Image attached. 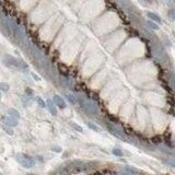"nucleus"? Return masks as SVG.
Wrapping results in <instances>:
<instances>
[{
  "label": "nucleus",
  "instance_id": "1",
  "mask_svg": "<svg viewBox=\"0 0 175 175\" xmlns=\"http://www.w3.org/2000/svg\"><path fill=\"white\" fill-rule=\"evenodd\" d=\"M15 160L18 161L19 163L25 168H31L35 164L34 159L31 158L30 155H26V154H24V153H18L17 157H15Z\"/></svg>",
  "mask_w": 175,
  "mask_h": 175
},
{
  "label": "nucleus",
  "instance_id": "2",
  "mask_svg": "<svg viewBox=\"0 0 175 175\" xmlns=\"http://www.w3.org/2000/svg\"><path fill=\"white\" fill-rule=\"evenodd\" d=\"M107 130L111 132L112 135H114L115 137H117V138H121V139H125V135L123 134V131H121L119 129H117L116 127L112 125H107Z\"/></svg>",
  "mask_w": 175,
  "mask_h": 175
},
{
  "label": "nucleus",
  "instance_id": "3",
  "mask_svg": "<svg viewBox=\"0 0 175 175\" xmlns=\"http://www.w3.org/2000/svg\"><path fill=\"white\" fill-rule=\"evenodd\" d=\"M86 112L89 113V114L91 115H99V108H97V106L95 105L94 103H92V102H86Z\"/></svg>",
  "mask_w": 175,
  "mask_h": 175
},
{
  "label": "nucleus",
  "instance_id": "4",
  "mask_svg": "<svg viewBox=\"0 0 175 175\" xmlns=\"http://www.w3.org/2000/svg\"><path fill=\"white\" fill-rule=\"evenodd\" d=\"M53 100H54V102H55V104H56L59 108H65V107H66V102H65L64 99L61 97H59V95H54Z\"/></svg>",
  "mask_w": 175,
  "mask_h": 175
},
{
  "label": "nucleus",
  "instance_id": "5",
  "mask_svg": "<svg viewBox=\"0 0 175 175\" xmlns=\"http://www.w3.org/2000/svg\"><path fill=\"white\" fill-rule=\"evenodd\" d=\"M4 124L7 126H10V127H15V126L18 125V119L8 115V117L4 118Z\"/></svg>",
  "mask_w": 175,
  "mask_h": 175
},
{
  "label": "nucleus",
  "instance_id": "6",
  "mask_svg": "<svg viewBox=\"0 0 175 175\" xmlns=\"http://www.w3.org/2000/svg\"><path fill=\"white\" fill-rule=\"evenodd\" d=\"M47 107H48V110H49V112L52 113V114L54 115V116H56L57 115V110H56V104H55V102H54V100H47Z\"/></svg>",
  "mask_w": 175,
  "mask_h": 175
},
{
  "label": "nucleus",
  "instance_id": "7",
  "mask_svg": "<svg viewBox=\"0 0 175 175\" xmlns=\"http://www.w3.org/2000/svg\"><path fill=\"white\" fill-rule=\"evenodd\" d=\"M147 15H148V18L150 19V20H152L153 22H157V23H161V18L158 15L153 13V12H148V13H147Z\"/></svg>",
  "mask_w": 175,
  "mask_h": 175
},
{
  "label": "nucleus",
  "instance_id": "8",
  "mask_svg": "<svg viewBox=\"0 0 175 175\" xmlns=\"http://www.w3.org/2000/svg\"><path fill=\"white\" fill-rule=\"evenodd\" d=\"M66 99H67V101H68V102L71 104V105H76V104H77V102H78L77 97H76L73 94H67V95H66Z\"/></svg>",
  "mask_w": 175,
  "mask_h": 175
},
{
  "label": "nucleus",
  "instance_id": "9",
  "mask_svg": "<svg viewBox=\"0 0 175 175\" xmlns=\"http://www.w3.org/2000/svg\"><path fill=\"white\" fill-rule=\"evenodd\" d=\"M8 115L11 116V117L17 118V119H20V113H19L17 110H15V108H10L9 112H8Z\"/></svg>",
  "mask_w": 175,
  "mask_h": 175
},
{
  "label": "nucleus",
  "instance_id": "10",
  "mask_svg": "<svg viewBox=\"0 0 175 175\" xmlns=\"http://www.w3.org/2000/svg\"><path fill=\"white\" fill-rule=\"evenodd\" d=\"M125 172L128 173V174H138V173H139L138 170H136V168H130V166H125Z\"/></svg>",
  "mask_w": 175,
  "mask_h": 175
},
{
  "label": "nucleus",
  "instance_id": "11",
  "mask_svg": "<svg viewBox=\"0 0 175 175\" xmlns=\"http://www.w3.org/2000/svg\"><path fill=\"white\" fill-rule=\"evenodd\" d=\"M112 153L116 155V157H123V151L121 149H118V148H114L113 150H112Z\"/></svg>",
  "mask_w": 175,
  "mask_h": 175
},
{
  "label": "nucleus",
  "instance_id": "12",
  "mask_svg": "<svg viewBox=\"0 0 175 175\" xmlns=\"http://www.w3.org/2000/svg\"><path fill=\"white\" fill-rule=\"evenodd\" d=\"M0 88H1V91H2V92H7V91H9L10 86L6 82H1L0 83Z\"/></svg>",
  "mask_w": 175,
  "mask_h": 175
},
{
  "label": "nucleus",
  "instance_id": "13",
  "mask_svg": "<svg viewBox=\"0 0 175 175\" xmlns=\"http://www.w3.org/2000/svg\"><path fill=\"white\" fill-rule=\"evenodd\" d=\"M36 101H37V103H38V105L41 107H47V103L46 102H44L43 99H41L39 97H36Z\"/></svg>",
  "mask_w": 175,
  "mask_h": 175
},
{
  "label": "nucleus",
  "instance_id": "14",
  "mask_svg": "<svg viewBox=\"0 0 175 175\" xmlns=\"http://www.w3.org/2000/svg\"><path fill=\"white\" fill-rule=\"evenodd\" d=\"M165 164L170 165L172 168H175V159H168V160H164Z\"/></svg>",
  "mask_w": 175,
  "mask_h": 175
},
{
  "label": "nucleus",
  "instance_id": "15",
  "mask_svg": "<svg viewBox=\"0 0 175 175\" xmlns=\"http://www.w3.org/2000/svg\"><path fill=\"white\" fill-rule=\"evenodd\" d=\"M88 126H89V128H91L92 130H94V131H100V127H97V125H94L93 123H88Z\"/></svg>",
  "mask_w": 175,
  "mask_h": 175
},
{
  "label": "nucleus",
  "instance_id": "16",
  "mask_svg": "<svg viewBox=\"0 0 175 175\" xmlns=\"http://www.w3.org/2000/svg\"><path fill=\"white\" fill-rule=\"evenodd\" d=\"M147 24L149 25V28H151L152 30H158V29H159V26H158V24L153 23V22H152V20H151V21H148V22H147Z\"/></svg>",
  "mask_w": 175,
  "mask_h": 175
},
{
  "label": "nucleus",
  "instance_id": "17",
  "mask_svg": "<svg viewBox=\"0 0 175 175\" xmlns=\"http://www.w3.org/2000/svg\"><path fill=\"white\" fill-rule=\"evenodd\" d=\"M170 81H171L172 86H173V88H174V90H175V76H174V75H171V78H170Z\"/></svg>",
  "mask_w": 175,
  "mask_h": 175
},
{
  "label": "nucleus",
  "instance_id": "18",
  "mask_svg": "<svg viewBox=\"0 0 175 175\" xmlns=\"http://www.w3.org/2000/svg\"><path fill=\"white\" fill-rule=\"evenodd\" d=\"M72 126H73V128H75V129H77V130H78V131H80V132H82V131H83L82 127H80V126L76 125V124H72Z\"/></svg>",
  "mask_w": 175,
  "mask_h": 175
},
{
  "label": "nucleus",
  "instance_id": "19",
  "mask_svg": "<svg viewBox=\"0 0 175 175\" xmlns=\"http://www.w3.org/2000/svg\"><path fill=\"white\" fill-rule=\"evenodd\" d=\"M170 17H171L173 20H175V9H172V10L170 11Z\"/></svg>",
  "mask_w": 175,
  "mask_h": 175
},
{
  "label": "nucleus",
  "instance_id": "20",
  "mask_svg": "<svg viewBox=\"0 0 175 175\" xmlns=\"http://www.w3.org/2000/svg\"><path fill=\"white\" fill-rule=\"evenodd\" d=\"M4 130H6V132H7L8 135H13V130L10 128H7V127H4Z\"/></svg>",
  "mask_w": 175,
  "mask_h": 175
},
{
  "label": "nucleus",
  "instance_id": "21",
  "mask_svg": "<svg viewBox=\"0 0 175 175\" xmlns=\"http://www.w3.org/2000/svg\"><path fill=\"white\" fill-rule=\"evenodd\" d=\"M52 150L53 151H56V152H60V148H57V147H54V148H52Z\"/></svg>",
  "mask_w": 175,
  "mask_h": 175
},
{
  "label": "nucleus",
  "instance_id": "22",
  "mask_svg": "<svg viewBox=\"0 0 175 175\" xmlns=\"http://www.w3.org/2000/svg\"><path fill=\"white\" fill-rule=\"evenodd\" d=\"M172 1H173V2H174V4H175V0H172Z\"/></svg>",
  "mask_w": 175,
  "mask_h": 175
},
{
  "label": "nucleus",
  "instance_id": "23",
  "mask_svg": "<svg viewBox=\"0 0 175 175\" xmlns=\"http://www.w3.org/2000/svg\"><path fill=\"white\" fill-rule=\"evenodd\" d=\"M145 1H150V0H145Z\"/></svg>",
  "mask_w": 175,
  "mask_h": 175
}]
</instances>
